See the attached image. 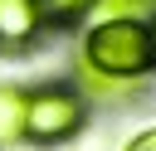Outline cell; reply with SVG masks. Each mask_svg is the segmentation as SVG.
Wrapping results in <instances>:
<instances>
[{"mask_svg":"<svg viewBox=\"0 0 156 151\" xmlns=\"http://www.w3.org/2000/svg\"><path fill=\"white\" fill-rule=\"evenodd\" d=\"M83 63L112 73V78H141L151 68V34L136 19H112V24H93L88 44H83Z\"/></svg>","mask_w":156,"mask_h":151,"instance_id":"1","label":"cell"},{"mask_svg":"<svg viewBox=\"0 0 156 151\" xmlns=\"http://www.w3.org/2000/svg\"><path fill=\"white\" fill-rule=\"evenodd\" d=\"M78 127H83V97H78V88L49 83V88L29 93V102H24V141L54 146V141L73 136Z\"/></svg>","mask_w":156,"mask_h":151,"instance_id":"2","label":"cell"},{"mask_svg":"<svg viewBox=\"0 0 156 151\" xmlns=\"http://www.w3.org/2000/svg\"><path fill=\"white\" fill-rule=\"evenodd\" d=\"M44 15H39V0H0V44L20 49L39 34Z\"/></svg>","mask_w":156,"mask_h":151,"instance_id":"3","label":"cell"},{"mask_svg":"<svg viewBox=\"0 0 156 151\" xmlns=\"http://www.w3.org/2000/svg\"><path fill=\"white\" fill-rule=\"evenodd\" d=\"M73 88H78L83 102H127L136 93V78H112V73H102L93 63H78V83Z\"/></svg>","mask_w":156,"mask_h":151,"instance_id":"4","label":"cell"},{"mask_svg":"<svg viewBox=\"0 0 156 151\" xmlns=\"http://www.w3.org/2000/svg\"><path fill=\"white\" fill-rule=\"evenodd\" d=\"M24 102H29V93L0 88V146L24 141Z\"/></svg>","mask_w":156,"mask_h":151,"instance_id":"5","label":"cell"},{"mask_svg":"<svg viewBox=\"0 0 156 151\" xmlns=\"http://www.w3.org/2000/svg\"><path fill=\"white\" fill-rule=\"evenodd\" d=\"M156 0H98L93 5V24H112V19H151Z\"/></svg>","mask_w":156,"mask_h":151,"instance_id":"6","label":"cell"},{"mask_svg":"<svg viewBox=\"0 0 156 151\" xmlns=\"http://www.w3.org/2000/svg\"><path fill=\"white\" fill-rule=\"evenodd\" d=\"M93 5H98V0H39V15H44V19H63V24H68V19L88 15Z\"/></svg>","mask_w":156,"mask_h":151,"instance_id":"7","label":"cell"},{"mask_svg":"<svg viewBox=\"0 0 156 151\" xmlns=\"http://www.w3.org/2000/svg\"><path fill=\"white\" fill-rule=\"evenodd\" d=\"M127 151H156V127L151 132H141V136H132V146Z\"/></svg>","mask_w":156,"mask_h":151,"instance_id":"8","label":"cell"},{"mask_svg":"<svg viewBox=\"0 0 156 151\" xmlns=\"http://www.w3.org/2000/svg\"><path fill=\"white\" fill-rule=\"evenodd\" d=\"M146 34H151V68H156V19H151V29H146Z\"/></svg>","mask_w":156,"mask_h":151,"instance_id":"9","label":"cell"}]
</instances>
